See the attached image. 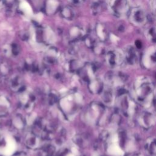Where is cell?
Here are the masks:
<instances>
[{
	"mask_svg": "<svg viewBox=\"0 0 156 156\" xmlns=\"http://www.w3.org/2000/svg\"><path fill=\"white\" fill-rule=\"evenodd\" d=\"M119 106L122 112L127 115H132L135 110V104L129 97L124 94H121L119 98Z\"/></svg>",
	"mask_w": 156,
	"mask_h": 156,
	"instance_id": "cell-6",
	"label": "cell"
},
{
	"mask_svg": "<svg viewBox=\"0 0 156 156\" xmlns=\"http://www.w3.org/2000/svg\"><path fill=\"white\" fill-rule=\"evenodd\" d=\"M71 3L74 4H80L81 3H82L85 0H69Z\"/></svg>",
	"mask_w": 156,
	"mask_h": 156,
	"instance_id": "cell-19",
	"label": "cell"
},
{
	"mask_svg": "<svg viewBox=\"0 0 156 156\" xmlns=\"http://www.w3.org/2000/svg\"><path fill=\"white\" fill-rule=\"evenodd\" d=\"M105 79L109 85L116 88H121L127 81L126 75L119 72H110L107 74Z\"/></svg>",
	"mask_w": 156,
	"mask_h": 156,
	"instance_id": "cell-5",
	"label": "cell"
},
{
	"mask_svg": "<svg viewBox=\"0 0 156 156\" xmlns=\"http://www.w3.org/2000/svg\"><path fill=\"white\" fill-rule=\"evenodd\" d=\"M155 29L154 27H150L148 29V30L146 32V35L147 37L151 39V40H155Z\"/></svg>",
	"mask_w": 156,
	"mask_h": 156,
	"instance_id": "cell-18",
	"label": "cell"
},
{
	"mask_svg": "<svg viewBox=\"0 0 156 156\" xmlns=\"http://www.w3.org/2000/svg\"><path fill=\"white\" fill-rule=\"evenodd\" d=\"M59 6V2L57 0H46L44 4V10L49 15L56 12Z\"/></svg>",
	"mask_w": 156,
	"mask_h": 156,
	"instance_id": "cell-12",
	"label": "cell"
},
{
	"mask_svg": "<svg viewBox=\"0 0 156 156\" xmlns=\"http://www.w3.org/2000/svg\"><path fill=\"white\" fill-rule=\"evenodd\" d=\"M55 148L53 146L49 144L43 146L40 152V156H54Z\"/></svg>",
	"mask_w": 156,
	"mask_h": 156,
	"instance_id": "cell-16",
	"label": "cell"
},
{
	"mask_svg": "<svg viewBox=\"0 0 156 156\" xmlns=\"http://www.w3.org/2000/svg\"><path fill=\"white\" fill-rule=\"evenodd\" d=\"M129 16L131 23L136 26L143 25L147 21L146 13L140 7H135L131 9Z\"/></svg>",
	"mask_w": 156,
	"mask_h": 156,
	"instance_id": "cell-4",
	"label": "cell"
},
{
	"mask_svg": "<svg viewBox=\"0 0 156 156\" xmlns=\"http://www.w3.org/2000/svg\"><path fill=\"white\" fill-rule=\"evenodd\" d=\"M96 31L97 35L99 40L104 41L108 37V31L106 27L102 24H98L96 27Z\"/></svg>",
	"mask_w": 156,
	"mask_h": 156,
	"instance_id": "cell-13",
	"label": "cell"
},
{
	"mask_svg": "<svg viewBox=\"0 0 156 156\" xmlns=\"http://www.w3.org/2000/svg\"><path fill=\"white\" fill-rule=\"evenodd\" d=\"M134 91L136 99L139 102H146L152 94L153 83L148 77H141L135 81Z\"/></svg>",
	"mask_w": 156,
	"mask_h": 156,
	"instance_id": "cell-1",
	"label": "cell"
},
{
	"mask_svg": "<svg viewBox=\"0 0 156 156\" xmlns=\"http://www.w3.org/2000/svg\"><path fill=\"white\" fill-rule=\"evenodd\" d=\"M84 31L82 28L79 26H75L70 29L68 31V37L71 41H76L83 37Z\"/></svg>",
	"mask_w": 156,
	"mask_h": 156,
	"instance_id": "cell-10",
	"label": "cell"
},
{
	"mask_svg": "<svg viewBox=\"0 0 156 156\" xmlns=\"http://www.w3.org/2000/svg\"><path fill=\"white\" fill-rule=\"evenodd\" d=\"M88 88L93 93H98L102 91L103 85L101 81L98 79L93 78L88 82Z\"/></svg>",
	"mask_w": 156,
	"mask_h": 156,
	"instance_id": "cell-11",
	"label": "cell"
},
{
	"mask_svg": "<svg viewBox=\"0 0 156 156\" xmlns=\"http://www.w3.org/2000/svg\"><path fill=\"white\" fill-rule=\"evenodd\" d=\"M102 100L103 101L107 104H110V103H112V101H113V93L111 91V90L108 88L105 89V90H102Z\"/></svg>",
	"mask_w": 156,
	"mask_h": 156,
	"instance_id": "cell-15",
	"label": "cell"
},
{
	"mask_svg": "<svg viewBox=\"0 0 156 156\" xmlns=\"http://www.w3.org/2000/svg\"><path fill=\"white\" fill-rule=\"evenodd\" d=\"M105 60L112 68H119L124 65L126 61L123 53L116 49L109 50L105 54Z\"/></svg>",
	"mask_w": 156,
	"mask_h": 156,
	"instance_id": "cell-3",
	"label": "cell"
},
{
	"mask_svg": "<svg viewBox=\"0 0 156 156\" xmlns=\"http://www.w3.org/2000/svg\"><path fill=\"white\" fill-rule=\"evenodd\" d=\"M139 124L145 128L152 126L155 123V117L151 112H143L138 118Z\"/></svg>",
	"mask_w": 156,
	"mask_h": 156,
	"instance_id": "cell-7",
	"label": "cell"
},
{
	"mask_svg": "<svg viewBox=\"0 0 156 156\" xmlns=\"http://www.w3.org/2000/svg\"><path fill=\"white\" fill-rule=\"evenodd\" d=\"M108 5L112 13L118 17L129 15L130 10L128 0H108Z\"/></svg>",
	"mask_w": 156,
	"mask_h": 156,
	"instance_id": "cell-2",
	"label": "cell"
},
{
	"mask_svg": "<svg viewBox=\"0 0 156 156\" xmlns=\"http://www.w3.org/2000/svg\"><path fill=\"white\" fill-rule=\"evenodd\" d=\"M143 63L146 68L152 67L155 63V49L151 48L143 57Z\"/></svg>",
	"mask_w": 156,
	"mask_h": 156,
	"instance_id": "cell-9",
	"label": "cell"
},
{
	"mask_svg": "<svg viewBox=\"0 0 156 156\" xmlns=\"http://www.w3.org/2000/svg\"><path fill=\"white\" fill-rule=\"evenodd\" d=\"M61 16L66 20H72L74 19L75 13L73 9L69 6L64 7L60 11Z\"/></svg>",
	"mask_w": 156,
	"mask_h": 156,
	"instance_id": "cell-14",
	"label": "cell"
},
{
	"mask_svg": "<svg viewBox=\"0 0 156 156\" xmlns=\"http://www.w3.org/2000/svg\"><path fill=\"white\" fill-rule=\"evenodd\" d=\"M146 149L151 154L154 155L155 153V141L154 138H150L146 144Z\"/></svg>",
	"mask_w": 156,
	"mask_h": 156,
	"instance_id": "cell-17",
	"label": "cell"
},
{
	"mask_svg": "<svg viewBox=\"0 0 156 156\" xmlns=\"http://www.w3.org/2000/svg\"><path fill=\"white\" fill-rule=\"evenodd\" d=\"M124 56L126 62L133 65L138 61V54L135 49L132 46H127L124 51Z\"/></svg>",
	"mask_w": 156,
	"mask_h": 156,
	"instance_id": "cell-8",
	"label": "cell"
}]
</instances>
